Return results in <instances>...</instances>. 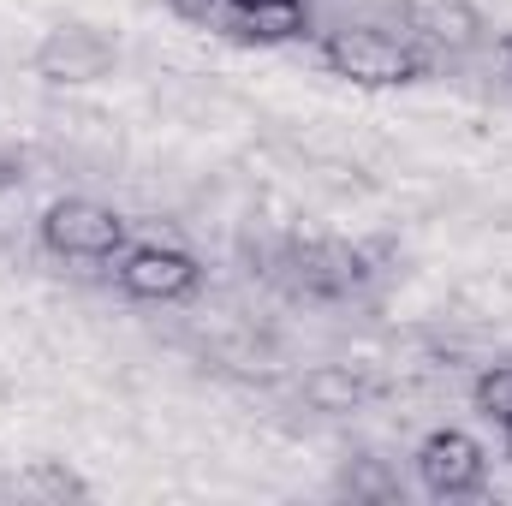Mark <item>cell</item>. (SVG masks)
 I'll use <instances>...</instances> for the list:
<instances>
[{"label":"cell","instance_id":"cell-15","mask_svg":"<svg viewBox=\"0 0 512 506\" xmlns=\"http://www.w3.org/2000/svg\"><path fill=\"white\" fill-rule=\"evenodd\" d=\"M501 435H507V459H512V429H501Z\"/></svg>","mask_w":512,"mask_h":506},{"label":"cell","instance_id":"cell-12","mask_svg":"<svg viewBox=\"0 0 512 506\" xmlns=\"http://www.w3.org/2000/svg\"><path fill=\"white\" fill-rule=\"evenodd\" d=\"M471 405L495 429H512V364H489L483 376L471 381Z\"/></svg>","mask_w":512,"mask_h":506},{"label":"cell","instance_id":"cell-5","mask_svg":"<svg viewBox=\"0 0 512 506\" xmlns=\"http://www.w3.org/2000/svg\"><path fill=\"white\" fill-rule=\"evenodd\" d=\"M114 280L137 304H185L203 286V262L179 245H126L114 262Z\"/></svg>","mask_w":512,"mask_h":506},{"label":"cell","instance_id":"cell-10","mask_svg":"<svg viewBox=\"0 0 512 506\" xmlns=\"http://www.w3.org/2000/svg\"><path fill=\"white\" fill-rule=\"evenodd\" d=\"M30 501H90V483L66 465V459H30V471L12 483Z\"/></svg>","mask_w":512,"mask_h":506},{"label":"cell","instance_id":"cell-3","mask_svg":"<svg viewBox=\"0 0 512 506\" xmlns=\"http://www.w3.org/2000/svg\"><path fill=\"white\" fill-rule=\"evenodd\" d=\"M42 251L60 262H120L126 215L96 197H60L42 209Z\"/></svg>","mask_w":512,"mask_h":506},{"label":"cell","instance_id":"cell-4","mask_svg":"<svg viewBox=\"0 0 512 506\" xmlns=\"http://www.w3.org/2000/svg\"><path fill=\"white\" fill-rule=\"evenodd\" d=\"M114 66H120V42L102 24H84V18L54 24L30 54V72L42 84H102Z\"/></svg>","mask_w":512,"mask_h":506},{"label":"cell","instance_id":"cell-2","mask_svg":"<svg viewBox=\"0 0 512 506\" xmlns=\"http://www.w3.org/2000/svg\"><path fill=\"white\" fill-rule=\"evenodd\" d=\"M179 18H191L197 30L233 36V42H298L310 36V6L304 0H167Z\"/></svg>","mask_w":512,"mask_h":506},{"label":"cell","instance_id":"cell-6","mask_svg":"<svg viewBox=\"0 0 512 506\" xmlns=\"http://www.w3.org/2000/svg\"><path fill=\"white\" fill-rule=\"evenodd\" d=\"M417 477L435 501H471L489 489V453L465 429H435L417 447Z\"/></svg>","mask_w":512,"mask_h":506},{"label":"cell","instance_id":"cell-11","mask_svg":"<svg viewBox=\"0 0 512 506\" xmlns=\"http://www.w3.org/2000/svg\"><path fill=\"white\" fill-rule=\"evenodd\" d=\"M340 495H352V501H399L405 495V483L387 471L382 459H352L346 471H340V483H334Z\"/></svg>","mask_w":512,"mask_h":506},{"label":"cell","instance_id":"cell-8","mask_svg":"<svg viewBox=\"0 0 512 506\" xmlns=\"http://www.w3.org/2000/svg\"><path fill=\"white\" fill-rule=\"evenodd\" d=\"M292 280L310 292V298H346L352 286H364L370 280V268H364V256L352 251V245H340V239H310V245H292Z\"/></svg>","mask_w":512,"mask_h":506},{"label":"cell","instance_id":"cell-14","mask_svg":"<svg viewBox=\"0 0 512 506\" xmlns=\"http://www.w3.org/2000/svg\"><path fill=\"white\" fill-rule=\"evenodd\" d=\"M501 60L512 66V36H501Z\"/></svg>","mask_w":512,"mask_h":506},{"label":"cell","instance_id":"cell-1","mask_svg":"<svg viewBox=\"0 0 512 506\" xmlns=\"http://www.w3.org/2000/svg\"><path fill=\"white\" fill-rule=\"evenodd\" d=\"M322 66L358 90H405L429 78V48L387 24H340L322 36Z\"/></svg>","mask_w":512,"mask_h":506},{"label":"cell","instance_id":"cell-7","mask_svg":"<svg viewBox=\"0 0 512 506\" xmlns=\"http://www.w3.org/2000/svg\"><path fill=\"white\" fill-rule=\"evenodd\" d=\"M399 18H405V36L423 42L429 54H471L489 36L477 0H399Z\"/></svg>","mask_w":512,"mask_h":506},{"label":"cell","instance_id":"cell-13","mask_svg":"<svg viewBox=\"0 0 512 506\" xmlns=\"http://www.w3.org/2000/svg\"><path fill=\"white\" fill-rule=\"evenodd\" d=\"M18 179H24V155H18V149H6V143H0V197H6V191H12V185H18Z\"/></svg>","mask_w":512,"mask_h":506},{"label":"cell","instance_id":"cell-9","mask_svg":"<svg viewBox=\"0 0 512 506\" xmlns=\"http://www.w3.org/2000/svg\"><path fill=\"white\" fill-rule=\"evenodd\" d=\"M364 393H370V381L358 376V370H346V364H316V370H304V405H310V411L340 417V411H358Z\"/></svg>","mask_w":512,"mask_h":506}]
</instances>
